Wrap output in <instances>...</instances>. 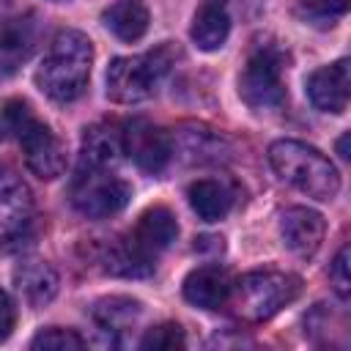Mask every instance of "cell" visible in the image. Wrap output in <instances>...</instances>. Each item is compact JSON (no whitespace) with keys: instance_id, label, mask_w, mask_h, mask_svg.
Masks as SVG:
<instances>
[{"instance_id":"28","label":"cell","mask_w":351,"mask_h":351,"mask_svg":"<svg viewBox=\"0 0 351 351\" xmlns=\"http://www.w3.org/2000/svg\"><path fill=\"white\" fill-rule=\"evenodd\" d=\"M337 154H340L343 159H348V132H346V134L337 140Z\"/></svg>"},{"instance_id":"9","label":"cell","mask_w":351,"mask_h":351,"mask_svg":"<svg viewBox=\"0 0 351 351\" xmlns=\"http://www.w3.org/2000/svg\"><path fill=\"white\" fill-rule=\"evenodd\" d=\"M41 22L36 14L0 19V77L14 74L38 47Z\"/></svg>"},{"instance_id":"1","label":"cell","mask_w":351,"mask_h":351,"mask_svg":"<svg viewBox=\"0 0 351 351\" xmlns=\"http://www.w3.org/2000/svg\"><path fill=\"white\" fill-rule=\"evenodd\" d=\"M90 66H93L90 38L80 30H60L52 38V44L36 71V82L49 99L74 101L88 88Z\"/></svg>"},{"instance_id":"24","label":"cell","mask_w":351,"mask_h":351,"mask_svg":"<svg viewBox=\"0 0 351 351\" xmlns=\"http://www.w3.org/2000/svg\"><path fill=\"white\" fill-rule=\"evenodd\" d=\"M184 346H186L184 329L178 324H173V321L148 329L145 337L140 340V348L143 351H176V348H184Z\"/></svg>"},{"instance_id":"16","label":"cell","mask_w":351,"mask_h":351,"mask_svg":"<svg viewBox=\"0 0 351 351\" xmlns=\"http://www.w3.org/2000/svg\"><path fill=\"white\" fill-rule=\"evenodd\" d=\"M230 33V14H228V0H203L200 8L195 11L189 36L203 52H214L228 41Z\"/></svg>"},{"instance_id":"18","label":"cell","mask_w":351,"mask_h":351,"mask_svg":"<svg viewBox=\"0 0 351 351\" xmlns=\"http://www.w3.org/2000/svg\"><path fill=\"white\" fill-rule=\"evenodd\" d=\"M132 236L137 239L140 247H145L151 255H156V252L167 250V247L176 241V236H178V222H176V217H173L170 208L154 206V208H148V211L140 214L137 228H134Z\"/></svg>"},{"instance_id":"26","label":"cell","mask_w":351,"mask_h":351,"mask_svg":"<svg viewBox=\"0 0 351 351\" xmlns=\"http://www.w3.org/2000/svg\"><path fill=\"white\" fill-rule=\"evenodd\" d=\"M329 282L335 288V293L340 299H348L351 293V274H348V247H340V252L335 255L332 266H329Z\"/></svg>"},{"instance_id":"2","label":"cell","mask_w":351,"mask_h":351,"mask_svg":"<svg viewBox=\"0 0 351 351\" xmlns=\"http://www.w3.org/2000/svg\"><path fill=\"white\" fill-rule=\"evenodd\" d=\"M269 162L274 173L315 200H332L340 192V176L335 165L313 145L299 140H277L269 148Z\"/></svg>"},{"instance_id":"3","label":"cell","mask_w":351,"mask_h":351,"mask_svg":"<svg viewBox=\"0 0 351 351\" xmlns=\"http://www.w3.org/2000/svg\"><path fill=\"white\" fill-rule=\"evenodd\" d=\"M302 293V280L288 271H250L239 277L230 288L228 304H233L236 315L244 321H266L288 307Z\"/></svg>"},{"instance_id":"27","label":"cell","mask_w":351,"mask_h":351,"mask_svg":"<svg viewBox=\"0 0 351 351\" xmlns=\"http://www.w3.org/2000/svg\"><path fill=\"white\" fill-rule=\"evenodd\" d=\"M14 321H16V310H14V302H11V296L0 288V343L11 335V329H14Z\"/></svg>"},{"instance_id":"29","label":"cell","mask_w":351,"mask_h":351,"mask_svg":"<svg viewBox=\"0 0 351 351\" xmlns=\"http://www.w3.org/2000/svg\"><path fill=\"white\" fill-rule=\"evenodd\" d=\"M0 140H3V126H0Z\"/></svg>"},{"instance_id":"4","label":"cell","mask_w":351,"mask_h":351,"mask_svg":"<svg viewBox=\"0 0 351 351\" xmlns=\"http://www.w3.org/2000/svg\"><path fill=\"white\" fill-rule=\"evenodd\" d=\"M5 121L22 145L27 167L38 178H47V181L58 178L66 167V151H63L60 140L55 137V132L44 121L36 118L30 104L22 99H11L5 104Z\"/></svg>"},{"instance_id":"15","label":"cell","mask_w":351,"mask_h":351,"mask_svg":"<svg viewBox=\"0 0 351 351\" xmlns=\"http://www.w3.org/2000/svg\"><path fill=\"white\" fill-rule=\"evenodd\" d=\"M154 258L145 247L137 244L134 236L112 239L101 252V266L112 277H148L154 274Z\"/></svg>"},{"instance_id":"23","label":"cell","mask_w":351,"mask_h":351,"mask_svg":"<svg viewBox=\"0 0 351 351\" xmlns=\"http://www.w3.org/2000/svg\"><path fill=\"white\" fill-rule=\"evenodd\" d=\"M348 3L351 0H293V14L302 22L326 27V25H335L348 11Z\"/></svg>"},{"instance_id":"8","label":"cell","mask_w":351,"mask_h":351,"mask_svg":"<svg viewBox=\"0 0 351 351\" xmlns=\"http://www.w3.org/2000/svg\"><path fill=\"white\" fill-rule=\"evenodd\" d=\"M121 134H123V154L143 173L156 176L167 167L170 154H173V137L165 129H159L143 118H134L121 129Z\"/></svg>"},{"instance_id":"12","label":"cell","mask_w":351,"mask_h":351,"mask_svg":"<svg viewBox=\"0 0 351 351\" xmlns=\"http://www.w3.org/2000/svg\"><path fill=\"white\" fill-rule=\"evenodd\" d=\"M324 230H326L324 217L307 206H291L280 214L282 244L299 258H313L318 252L324 241Z\"/></svg>"},{"instance_id":"25","label":"cell","mask_w":351,"mask_h":351,"mask_svg":"<svg viewBox=\"0 0 351 351\" xmlns=\"http://www.w3.org/2000/svg\"><path fill=\"white\" fill-rule=\"evenodd\" d=\"M30 348H47V351H77V348H85V340L71 332V329H60V326H49V329H41L33 340H30Z\"/></svg>"},{"instance_id":"13","label":"cell","mask_w":351,"mask_h":351,"mask_svg":"<svg viewBox=\"0 0 351 351\" xmlns=\"http://www.w3.org/2000/svg\"><path fill=\"white\" fill-rule=\"evenodd\" d=\"M184 299L203 310H219L230 299L233 280L222 266H197L184 277Z\"/></svg>"},{"instance_id":"22","label":"cell","mask_w":351,"mask_h":351,"mask_svg":"<svg viewBox=\"0 0 351 351\" xmlns=\"http://www.w3.org/2000/svg\"><path fill=\"white\" fill-rule=\"evenodd\" d=\"M181 151L192 162H219V156L225 151V140L219 134H214L211 129L192 126V132L181 134Z\"/></svg>"},{"instance_id":"11","label":"cell","mask_w":351,"mask_h":351,"mask_svg":"<svg viewBox=\"0 0 351 351\" xmlns=\"http://www.w3.org/2000/svg\"><path fill=\"white\" fill-rule=\"evenodd\" d=\"M348 93H351V63H348V58H340L329 66H321L307 77V96H310L315 110L343 112L348 107Z\"/></svg>"},{"instance_id":"20","label":"cell","mask_w":351,"mask_h":351,"mask_svg":"<svg viewBox=\"0 0 351 351\" xmlns=\"http://www.w3.org/2000/svg\"><path fill=\"white\" fill-rule=\"evenodd\" d=\"M186 197H189L192 211H195L200 219H206V222H219V219H225L228 211H230V206H233L230 189H228L222 181H214V178H200V181H195V184L189 186Z\"/></svg>"},{"instance_id":"6","label":"cell","mask_w":351,"mask_h":351,"mask_svg":"<svg viewBox=\"0 0 351 351\" xmlns=\"http://www.w3.org/2000/svg\"><path fill=\"white\" fill-rule=\"evenodd\" d=\"M285 58L282 49L274 44H258L239 77V96L252 110H274L285 101V82H282Z\"/></svg>"},{"instance_id":"5","label":"cell","mask_w":351,"mask_h":351,"mask_svg":"<svg viewBox=\"0 0 351 351\" xmlns=\"http://www.w3.org/2000/svg\"><path fill=\"white\" fill-rule=\"evenodd\" d=\"M173 63V49L167 44L143 52L115 58L107 69V96L118 104H134L154 93L159 80L167 74Z\"/></svg>"},{"instance_id":"10","label":"cell","mask_w":351,"mask_h":351,"mask_svg":"<svg viewBox=\"0 0 351 351\" xmlns=\"http://www.w3.org/2000/svg\"><path fill=\"white\" fill-rule=\"evenodd\" d=\"M30 219H33V195L27 184L8 165H0V241H11L22 236Z\"/></svg>"},{"instance_id":"7","label":"cell","mask_w":351,"mask_h":351,"mask_svg":"<svg viewBox=\"0 0 351 351\" xmlns=\"http://www.w3.org/2000/svg\"><path fill=\"white\" fill-rule=\"evenodd\" d=\"M132 197V189L126 181H121L118 176H112L110 170H88L80 167L74 184H71V203L80 214L93 217V219H104L118 214L121 208H126Z\"/></svg>"},{"instance_id":"14","label":"cell","mask_w":351,"mask_h":351,"mask_svg":"<svg viewBox=\"0 0 351 351\" xmlns=\"http://www.w3.org/2000/svg\"><path fill=\"white\" fill-rule=\"evenodd\" d=\"M123 154V134L112 123H93L82 134L80 167L88 170H110L118 165Z\"/></svg>"},{"instance_id":"17","label":"cell","mask_w":351,"mask_h":351,"mask_svg":"<svg viewBox=\"0 0 351 351\" xmlns=\"http://www.w3.org/2000/svg\"><path fill=\"white\" fill-rule=\"evenodd\" d=\"M14 285L27 304L44 307L58 293V274L44 261H25L14 271Z\"/></svg>"},{"instance_id":"21","label":"cell","mask_w":351,"mask_h":351,"mask_svg":"<svg viewBox=\"0 0 351 351\" xmlns=\"http://www.w3.org/2000/svg\"><path fill=\"white\" fill-rule=\"evenodd\" d=\"M143 313V304L137 299H129V296H107V299H99L96 307H93V321L110 332V335H118L129 326L137 324Z\"/></svg>"},{"instance_id":"19","label":"cell","mask_w":351,"mask_h":351,"mask_svg":"<svg viewBox=\"0 0 351 351\" xmlns=\"http://www.w3.org/2000/svg\"><path fill=\"white\" fill-rule=\"evenodd\" d=\"M104 27L121 41H137L148 30V8L143 0H115L101 14Z\"/></svg>"}]
</instances>
